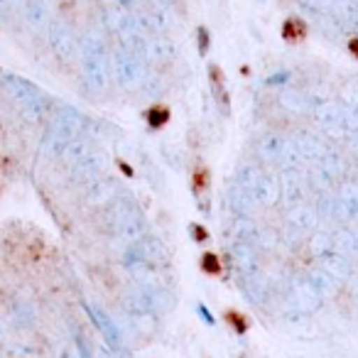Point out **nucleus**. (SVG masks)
Listing matches in <instances>:
<instances>
[{
    "label": "nucleus",
    "mask_w": 358,
    "mask_h": 358,
    "mask_svg": "<svg viewBox=\"0 0 358 358\" xmlns=\"http://www.w3.org/2000/svg\"><path fill=\"white\" fill-rule=\"evenodd\" d=\"M84 309H86V314L94 319L96 327L101 329V334H103V338L108 341V346L113 348V351H118L120 348V331L113 324V319H110L106 312H101L99 307H94V304H84Z\"/></svg>",
    "instance_id": "obj_1"
},
{
    "label": "nucleus",
    "mask_w": 358,
    "mask_h": 358,
    "mask_svg": "<svg viewBox=\"0 0 358 358\" xmlns=\"http://www.w3.org/2000/svg\"><path fill=\"white\" fill-rule=\"evenodd\" d=\"M209 86H211V94H214L216 103H219V108L224 110V115H229L231 99H229V89H226L224 71H221L219 64H209Z\"/></svg>",
    "instance_id": "obj_2"
},
{
    "label": "nucleus",
    "mask_w": 358,
    "mask_h": 358,
    "mask_svg": "<svg viewBox=\"0 0 358 358\" xmlns=\"http://www.w3.org/2000/svg\"><path fill=\"white\" fill-rule=\"evenodd\" d=\"M282 40L285 42H302L307 37V22L297 15H289L287 20L282 22Z\"/></svg>",
    "instance_id": "obj_3"
},
{
    "label": "nucleus",
    "mask_w": 358,
    "mask_h": 358,
    "mask_svg": "<svg viewBox=\"0 0 358 358\" xmlns=\"http://www.w3.org/2000/svg\"><path fill=\"white\" fill-rule=\"evenodd\" d=\"M169 118H172V113H169L167 106H152V108L145 110V123H148L152 130L164 128V125L169 123Z\"/></svg>",
    "instance_id": "obj_4"
},
{
    "label": "nucleus",
    "mask_w": 358,
    "mask_h": 358,
    "mask_svg": "<svg viewBox=\"0 0 358 358\" xmlns=\"http://www.w3.org/2000/svg\"><path fill=\"white\" fill-rule=\"evenodd\" d=\"M209 185H211L209 169H206L204 164H199V167L194 169V174H192V189H194L196 196H201V194L209 192Z\"/></svg>",
    "instance_id": "obj_5"
},
{
    "label": "nucleus",
    "mask_w": 358,
    "mask_h": 358,
    "mask_svg": "<svg viewBox=\"0 0 358 358\" xmlns=\"http://www.w3.org/2000/svg\"><path fill=\"white\" fill-rule=\"evenodd\" d=\"M226 322L231 324V329H234L236 334H238V336H243L245 331H248V317H245V314H241V312H236V309H229V312H226Z\"/></svg>",
    "instance_id": "obj_6"
},
{
    "label": "nucleus",
    "mask_w": 358,
    "mask_h": 358,
    "mask_svg": "<svg viewBox=\"0 0 358 358\" xmlns=\"http://www.w3.org/2000/svg\"><path fill=\"white\" fill-rule=\"evenodd\" d=\"M199 265H201V270H204L206 275H221V270H224V265H221V260H219V255L216 253H204L201 255V260H199Z\"/></svg>",
    "instance_id": "obj_7"
},
{
    "label": "nucleus",
    "mask_w": 358,
    "mask_h": 358,
    "mask_svg": "<svg viewBox=\"0 0 358 358\" xmlns=\"http://www.w3.org/2000/svg\"><path fill=\"white\" fill-rule=\"evenodd\" d=\"M25 13H27V20H30L32 25H42V20H45V8H42L40 0H27Z\"/></svg>",
    "instance_id": "obj_8"
},
{
    "label": "nucleus",
    "mask_w": 358,
    "mask_h": 358,
    "mask_svg": "<svg viewBox=\"0 0 358 358\" xmlns=\"http://www.w3.org/2000/svg\"><path fill=\"white\" fill-rule=\"evenodd\" d=\"M196 50H199L201 57L209 55V50H211V35H209V30H206L204 25L196 30Z\"/></svg>",
    "instance_id": "obj_9"
},
{
    "label": "nucleus",
    "mask_w": 358,
    "mask_h": 358,
    "mask_svg": "<svg viewBox=\"0 0 358 358\" xmlns=\"http://www.w3.org/2000/svg\"><path fill=\"white\" fill-rule=\"evenodd\" d=\"M189 231H192V238H194L196 243H206V241H209V231H206L201 224H192Z\"/></svg>",
    "instance_id": "obj_10"
},
{
    "label": "nucleus",
    "mask_w": 358,
    "mask_h": 358,
    "mask_svg": "<svg viewBox=\"0 0 358 358\" xmlns=\"http://www.w3.org/2000/svg\"><path fill=\"white\" fill-rule=\"evenodd\" d=\"M196 312H199V317H201V319H204V322H206V324H209V327H214V324H216L214 314H211V312H209V309H206V307H204V304H199V307H196Z\"/></svg>",
    "instance_id": "obj_11"
},
{
    "label": "nucleus",
    "mask_w": 358,
    "mask_h": 358,
    "mask_svg": "<svg viewBox=\"0 0 358 358\" xmlns=\"http://www.w3.org/2000/svg\"><path fill=\"white\" fill-rule=\"evenodd\" d=\"M348 55H351L353 59H358V37H351V40H348Z\"/></svg>",
    "instance_id": "obj_12"
},
{
    "label": "nucleus",
    "mask_w": 358,
    "mask_h": 358,
    "mask_svg": "<svg viewBox=\"0 0 358 358\" xmlns=\"http://www.w3.org/2000/svg\"><path fill=\"white\" fill-rule=\"evenodd\" d=\"M118 167H120V172L125 174V177H135V172H133V167H130L128 162H123V159H118Z\"/></svg>",
    "instance_id": "obj_13"
},
{
    "label": "nucleus",
    "mask_w": 358,
    "mask_h": 358,
    "mask_svg": "<svg viewBox=\"0 0 358 358\" xmlns=\"http://www.w3.org/2000/svg\"><path fill=\"white\" fill-rule=\"evenodd\" d=\"M289 79V74L287 71H282V74H278V76H273V79H268V84H280V81H287Z\"/></svg>",
    "instance_id": "obj_14"
},
{
    "label": "nucleus",
    "mask_w": 358,
    "mask_h": 358,
    "mask_svg": "<svg viewBox=\"0 0 358 358\" xmlns=\"http://www.w3.org/2000/svg\"><path fill=\"white\" fill-rule=\"evenodd\" d=\"M120 3H125V6H130V0H120Z\"/></svg>",
    "instance_id": "obj_15"
},
{
    "label": "nucleus",
    "mask_w": 358,
    "mask_h": 358,
    "mask_svg": "<svg viewBox=\"0 0 358 358\" xmlns=\"http://www.w3.org/2000/svg\"><path fill=\"white\" fill-rule=\"evenodd\" d=\"M0 338H3V324H0Z\"/></svg>",
    "instance_id": "obj_16"
}]
</instances>
